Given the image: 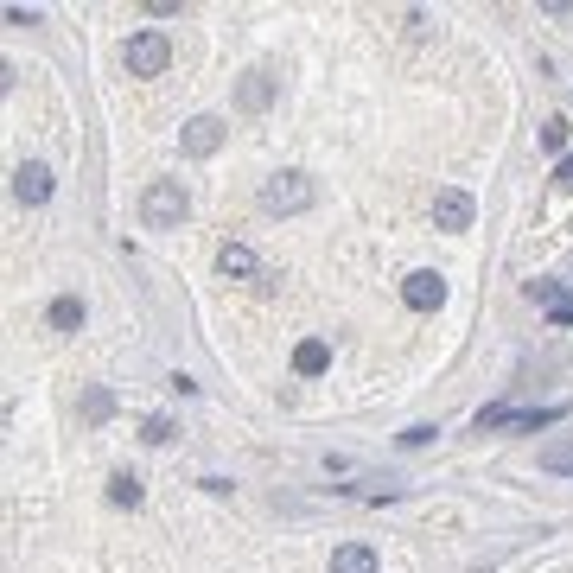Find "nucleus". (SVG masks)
Returning a JSON list of instances; mask_svg holds the SVG:
<instances>
[{"mask_svg": "<svg viewBox=\"0 0 573 573\" xmlns=\"http://www.w3.org/2000/svg\"><path fill=\"white\" fill-rule=\"evenodd\" d=\"M542 472H567V478H573V433L542 446Z\"/></svg>", "mask_w": 573, "mask_h": 573, "instance_id": "14", "label": "nucleus"}, {"mask_svg": "<svg viewBox=\"0 0 573 573\" xmlns=\"http://www.w3.org/2000/svg\"><path fill=\"white\" fill-rule=\"evenodd\" d=\"M45 319H51V332H77V325H83V300H71V293H64V300H51Z\"/></svg>", "mask_w": 573, "mask_h": 573, "instance_id": "13", "label": "nucleus"}, {"mask_svg": "<svg viewBox=\"0 0 573 573\" xmlns=\"http://www.w3.org/2000/svg\"><path fill=\"white\" fill-rule=\"evenodd\" d=\"M121 64H128V77H160L172 64V39L166 32H128V45H121Z\"/></svg>", "mask_w": 573, "mask_h": 573, "instance_id": "2", "label": "nucleus"}, {"mask_svg": "<svg viewBox=\"0 0 573 573\" xmlns=\"http://www.w3.org/2000/svg\"><path fill=\"white\" fill-rule=\"evenodd\" d=\"M185 217H191V198H185L179 179H153L141 191V223H147V230H179Z\"/></svg>", "mask_w": 573, "mask_h": 573, "instance_id": "1", "label": "nucleus"}, {"mask_svg": "<svg viewBox=\"0 0 573 573\" xmlns=\"http://www.w3.org/2000/svg\"><path fill=\"white\" fill-rule=\"evenodd\" d=\"M548 319H554V325H573V300H561V306L548 312Z\"/></svg>", "mask_w": 573, "mask_h": 573, "instance_id": "21", "label": "nucleus"}, {"mask_svg": "<svg viewBox=\"0 0 573 573\" xmlns=\"http://www.w3.org/2000/svg\"><path fill=\"white\" fill-rule=\"evenodd\" d=\"M293 370H300V376H319V370H332V344H325V338H306L300 351H293Z\"/></svg>", "mask_w": 573, "mask_h": 573, "instance_id": "10", "label": "nucleus"}, {"mask_svg": "<svg viewBox=\"0 0 573 573\" xmlns=\"http://www.w3.org/2000/svg\"><path fill=\"white\" fill-rule=\"evenodd\" d=\"M561 414H567V402H554V408H529V414H516L510 427H523V433H535V427H554V421H561Z\"/></svg>", "mask_w": 573, "mask_h": 573, "instance_id": "16", "label": "nucleus"}, {"mask_svg": "<svg viewBox=\"0 0 573 573\" xmlns=\"http://www.w3.org/2000/svg\"><path fill=\"white\" fill-rule=\"evenodd\" d=\"M554 185L573 191V153H561V166H554Z\"/></svg>", "mask_w": 573, "mask_h": 573, "instance_id": "20", "label": "nucleus"}, {"mask_svg": "<svg viewBox=\"0 0 573 573\" xmlns=\"http://www.w3.org/2000/svg\"><path fill=\"white\" fill-rule=\"evenodd\" d=\"M141 478H134V472H115L109 478V503H115V510H141Z\"/></svg>", "mask_w": 573, "mask_h": 573, "instance_id": "12", "label": "nucleus"}, {"mask_svg": "<svg viewBox=\"0 0 573 573\" xmlns=\"http://www.w3.org/2000/svg\"><path fill=\"white\" fill-rule=\"evenodd\" d=\"M312 198H319V185H312L306 172H274V179L262 185V211H274V217H293V211H306Z\"/></svg>", "mask_w": 573, "mask_h": 573, "instance_id": "3", "label": "nucleus"}, {"mask_svg": "<svg viewBox=\"0 0 573 573\" xmlns=\"http://www.w3.org/2000/svg\"><path fill=\"white\" fill-rule=\"evenodd\" d=\"M472 191H459V185H440L433 191V223H440V230H472Z\"/></svg>", "mask_w": 573, "mask_h": 573, "instance_id": "5", "label": "nucleus"}, {"mask_svg": "<svg viewBox=\"0 0 573 573\" xmlns=\"http://www.w3.org/2000/svg\"><path fill=\"white\" fill-rule=\"evenodd\" d=\"M332 573H376V548H363V542L332 548Z\"/></svg>", "mask_w": 573, "mask_h": 573, "instance_id": "9", "label": "nucleus"}, {"mask_svg": "<svg viewBox=\"0 0 573 573\" xmlns=\"http://www.w3.org/2000/svg\"><path fill=\"white\" fill-rule=\"evenodd\" d=\"M529 300L554 312V306H561V281H529Z\"/></svg>", "mask_w": 573, "mask_h": 573, "instance_id": "18", "label": "nucleus"}, {"mask_svg": "<svg viewBox=\"0 0 573 573\" xmlns=\"http://www.w3.org/2000/svg\"><path fill=\"white\" fill-rule=\"evenodd\" d=\"M109 414H115V395H109V389H83V421L102 427Z\"/></svg>", "mask_w": 573, "mask_h": 573, "instance_id": "15", "label": "nucleus"}, {"mask_svg": "<svg viewBox=\"0 0 573 573\" xmlns=\"http://www.w3.org/2000/svg\"><path fill=\"white\" fill-rule=\"evenodd\" d=\"M236 102H242V109H268V102H274V77L249 71V77H242V90H236Z\"/></svg>", "mask_w": 573, "mask_h": 573, "instance_id": "11", "label": "nucleus"}, {"mask_svg": "<svg viewBox=\"0 0 573 573\" xmlns=\"http://www.w3.org/2000/svg\"><path fill=\"white\" fill-rule=\"evenodd\" d=\"M217 268H223V281H255V287H274V274H268L262 262H255V249H249V242H223Z\"/></svg>", "mask_w": 573, "mask_h": 573, "instance_id": "4", "label": "nucleus"}, {"mask_svg": "<svg viewBox=\"0 0 573 573\" xmlns=\"http://www.w3.org/2000/svg\"><path fill=\"white\" fill-rule=\"evenodd\" d=\"M172 433H179V427H172V421H166V414H147V427H141V440H147V446H166V440H172Z\"/></svg>", "mask_w": 573, "mask_h": 573, "instance_id": "17", "label": "nucleus"}, {"mask_svg": "<svg viewBox=\"0 0 573 573\" xmlns=\"http://www.w3.org/2000/svg\"><path fill=\"white\" fill-rule=\"evenodd\" d=\"M13 198H20V204H45L51 198V166L45 160H26L20 172H13Z\"/></svg>", "mask_w": 573, "mask_h": 573, "instance_id": "7", "label": "nucleus"}, {"mask_svg": "<svg viewBox=\"0 0 573 573\" xmlns=\"http://www.w3.org/2000/svg\"><path fill=\"white\" fill-rule=\"evenodd\" d=\"M179 147L191 153V160H211V153L223 147V121L217 115H191L185 128H179Z\"/></svg>", "mask_w": 573, "mask_h": 573, "instance_id": "6", "label": "nucleus"}, {"mask_svg": "<svg viewBox=\"0 0 573 573\" xmlns=\"http://www.w3.org/2000/svg\"><path fill=\"white\" fill-rule=\"evenodd\" d=\"M402 300H408L414 312H433V306L446 300V281H440L433 268H421V274H408V281H402Z\"/></svg>", "mask_w": 573, "mask_h": 573, "instance_id": "8", "label": "nucleus"}, {"mask_svg": "<svg viewBox=\"0 0 573 573\" xmlns=\"http://www.w3.org/2000/svg\"><path fill=\"white\" fill-rule=\"evenodd\" d=\"M542 147H548V153H561V147H567V121H561V115L542 121Z\"/></svg>", "mask_w": 573, "mask_h": 573, "instance_id": "19", "label": "nucleus"}]
</instances>
